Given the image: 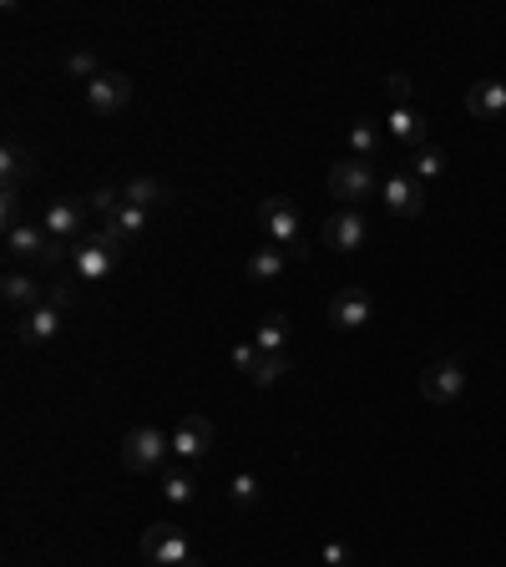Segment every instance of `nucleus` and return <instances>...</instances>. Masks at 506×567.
<instances>
[{"mask_svg":"<svg viewBox=\"0 0 506 567\" xmlns=\"http://www.w3.org/2000/svg\"><path fill=\"white\" fill-rule=\"evenodd\" d=\"M284 264H289V254L269 243V249H259V254L248 259V279H253V284H269V279H279V274H284Z\"/></svg>","mask_w":506,"mask_h":567,"instance_id":"nucleus-21","label":"nucleus"},{"mask_svg":"<svg viewBox=\"0 0 506 567\" xmlns=\"http://www.w3.org/2000/svg\"><path fill=\"white\" fill-rule=\"evenodd\" d=\"M370 319H375V299L360 284H350V289H340L329 299V324L334 330H365Z\"/></svg>","mask_w":506,"mask_h":567,"instance_id":"nucleus-8","label":"nucleus"},{"mask_svg":"<svg viewBox=\"0 0 506 567\" xmlns=\"http://www.w3.org/2000/svg\"><path fill=\"white\" fill-rule=\"evenodd\" d=\"M329 193L340 203H365L375 193V162H360V157L334 162V168H329Z\"/></svg>","mask_w":506,"mask_h":567,"instance_id":"nucleus-6","label":"nucleus"},{"mask_svg":"<svg viewBox=\"0 0 506 567\" xmlns=\"http://www.w3.org/2000/svg\"><path fill=\"white\" fill-rule=\"evenodd\" d=\"M127 102H132L127 71H102L97 81H87V107H92L97 117H112V112H122Z\"/></svg>","mask_w":506,"mask_h":567,"instance_id":"nucleus-9","label":"nucleus"},{"mask_svg":"<svg viewBox=\"0 0 506 567\" xmlns=\"http://www.w3.org/2000/svg\"><path fill=\"white\" fill-rule=\"evenodd\" d=\"M183 567H208V562H203V557H188V562H183Z\"/></svg>","mask_w":506,"mask_h":567,"instance_id":"nucleus-35","label":"nucleus"},{"mask_svg":"<svg viewBox=\"0 0 506 567\" xmlns=\"http://www.w3.org/2000/svg\"><path fill=\"white\" fill-rule=\"evenodd\" d=\"M385 92H390V107H410V92H415V87H410L405 71H390V76H385Z\"/></svg>","mask_w":506,"mask_h":567,"instance_id":"nucleus-29","label":"nucleus"},{"mask_svg":"<svg viewBox=\"0 0 506 567\" xmlns=\"http://www.w3.org/2000/svg\"><path fill=\"white\" fill-rule=\"evenodd\" d=\"M259 228L274 238V249H279V243H284V249L294 254V259H304L309 249H304V218H299V208L289 203V198H264L259 203Z\"/></svg>","mask_w":506,"mask_h":567,"instance_id":"nucleus-1","label":"nucleus"},{"mask_svg":"<svg viewBox=\"0 0 506 567\" xmlns=\"http://www.w3.org/2000/svg\"><path fill=\"white\" fill-rule=\"evenodd\" d=\"M81 223H87V213H81V203H71V198H56V203H46V233L56 238V243H81Z\"/></svg>","mask_w":506,"mask_h":567,"instance_id":"nucleus-13","label":"nucleus"},{"mask_svg":"<svg viewBox=\"0 0 506 567\" xmlns=\"http://www.w3.org/2000/svg\"><path fill=\"white\" fill-rule=\"evenodd\" d=\"M284 375H289V355H264L259 370H253L248 380H253V385H274V380H284Z\"/></svg>","mask_w":506,"mask_h":567,"instance_id":"nucleus-28","label":"nucleus"},{"mask_svg":"<svg viewBox=\"0 0 506 567\" xmlns=\"http://www.w3.org/2000/svg\"><path fill=\"white\" fill-rule=\"evenodd\" d=\"M350 152H355L360 162H370V157L380 152V127H375L370 117H355V127H350Z\"/></svg>","mask_w":506,"mask_h":567,"instance_id":"nucleus-23","label":"nucleus"},{"mask_svg":"<svg viewBox=\"0 0 506 567\" xmlns=\"http://www.w3.org/2000/svg\"><path fill=\"white\" fill-rule=\"evenodd\" d=\"M259 492H264V486H259V476H253V471H238L228 481V502L233 507H259Z\"/></svg>","mask_w":506,"mask_h":567,"instance_id":"nucleus-26","label":"nucleus"},{"mask_svg":"<svg viewBox=\"0 0 506 567\" xmlns=\"http://www.w3.org/2000/svg\"><path fill=\"white\" fill-rule=\"evenodd\" d=\"M324 243H329L334 254H355L360 243H365V218H360V208L329 213V218H324Z\"/></svg>","mask_w":506,"mask_h":567,"instance_id":"nucleus-11","label":"nucleus"},{"mask_svg":"<svg viewBox=\"0 0 506 567\" xmlns=\"http://www.w3.org/2000/svg\"><path fill=\"white\" fill-rule=\"evenodd\" d=\"M420 400H431V405H451V400H461L466 395V365L456 360V355H446V360H431V365H420Z\"/></svg>","mask_w":506,"mask_h":567,"instance_id":"nucleus-2","label":"nucleus"},{"mask_svg":"<svg viewBox=\"0 0 506 567\" xmlns=\"http://www.w3.org/2000/svg\"><path fill=\"white\" fill-rule=\"evenodd\" d=\"M162 497L173 502V507H193L198 486H193V476L183 471V461H178V471H167V476H162Z\"/></svg>","mask_w":506,"mask_h":567,"instance_id":"nucleus-22","label":"nucleus"},{"mask_svg":"<svg viewBox=\"0 0 506 567\" xmlns=\"http://www.w3.org/2000/svg\"><path fill=\"white\" fill-rule=\"evenodd\" d=\"M466 112L471 117H501L506 112V81H476L466 92Z\"/></svg>","mask_w":506,"mask_h":567,"instance_id":"nucleus-17","label":"nucleus"},{"mask_svg":"<svg viewBox=\"0 0 506 567\" xmlns=\"http://www.w3.org/2000/svg\"><path fill=\"white\" fill-rule=\"evenodd\" d=\"M0 218H6V233L21 228V188H6V203H0Z\"/></svg>","mask_w":506,"mask_h":567,"instance_id":"nucleus-33","label":"nucleus"},{"mask_svg":"<svg viewBox=\"0 0 506 567\" xmlns=\"http://www.w3.org/2000/svg\"><path fill=\"white\" fill-rule=\"evenodd\" d=\"M122 198H127L132 208H147V213H152V208H157V203L167 198V188H162L157 178H132V183L122 188Z\"/></svg>","mask_w":506,"mask_h":567,"instance_id":"nucleus-24","label":"nucleus"},{"mask_svg":"<svg viewBox=\"0 0 506 567\" xmlns=\"http://www.w3.org/2000/svg\"><path fill=\"white\" fill-rule=\"evenodd\" d=\"M410 173H415L420 183L441 178V173H446V152H441V147H420V152L410 157Z\"/></svg>","mask_w":506,"mask_h":567,"instance_id":"nucleus-25","label":"nucleus"},{"mask_svg":"<svg viewBox=\"0 0 506 567\" xmlns=\"http://www.w3.org/2000/svg\"><path fill=\"white\" fill-rule=\"evenodd\" d=\"M319 562H324V567H355V552H350L345 542H324Z\"/></svg>","mask_w":506,"mask_h":567,"instance_id":"nucleus-32","label":"nucleus"},{"mask_svg":"<svg viewBox=\"0 0 506 567\" xmlns=\"http://www.w3.org/2000/svg\"><path fill=\"white\" fill-rule=\"evenodd\" d=\"M66 71H71V76L81 81V87H87V81H97V76H102V66H97V56H92V51H71V56H66Z\"/></svg>","mask_w":506,"mask_h":567,"instance_id":"nucleus-27","label":"nucleus"},{"mask_svg":"<svg viewBox=\"0 0 506 567\" xmlns=\"http://www.w3.org/2000/svg\"><path fill=\"white\" fill-rule=\"evenodd\" d=\"M213 451V421L208 416H183V426L173 431V461L193 466Z\"/></svg>","mask_w":506,"mask_h":567,"instance_id":"nucleus-10","label":"nucleus"},{"mask_svg":"<svg viewBox=\"0 0 506 567\" xmlns=\"http://www.w3.org/2000/svg\"><path fill=\"white\" fill-rule=\"evenodd\" d=\"M0 178H6V188H26L36 178V157L21 142H6V152H0Z\"/></svg>","mask_w":506,"mask_h":567,"instance_id":"nucleus-15","label":"nucleus"},{"mask_svg":"<svg viewBox=\"0 0 506 567\" xmlns=\"http://www.w3.org/2000/svg\"><path fill=\"white\" fill-rule=\"evenodd\" d=\"M385 132L395 137V142H405V147H426V117H420L415 107H390V117H385Z\"/></svg>","mask_w":506,"mask_h":567,"instance_id":"nucleus-14","label":"nucleus"},{"mask_svg":"<svg viewBox=\"0 0 506 567\" xmlns=\"http://www.w3.org/2000/svg\"><path fill=\"white\" fill-rule=\"evenodd\" d=\"M122 203H127V198H122V188H97V193H92V208H97L102 218H112Z\"/></svg>","mask_w":506,"mask_h":567,"instance_id":"nucleus-31","label":"nucleus"},{"mask_svg":"<svg viewBox=\"0 0 506 567\" xmlns=\"http://www.w3.org/2000/svg\"><path fill=\"white\" fill-rule=\"evenodd\" d=\"M380 198H385V208L400 213V218H420V213H426V183H420L415 173H390V178L380 183Z\"/></svg>","mask_w":506,"mask_h":567,"instance_id":"nucleus-7","label":"nucleus"},{"mask_svg":"<svg viewBox=\"0 0 506 567\" xmlns=\"http://www.w3.org/2000/svg\"><path fill=\"white\" fill-rule=\"evenodd\" d=\"M167 456H173V436H162L157 426H137L122 436V466L127 471H157Z\"/></svg>","mask_w":506,"mask_h":567,"instance_id":"nucleus-3","label":"nucleus"},{"mask_svg":"<svg viewBox=\"0 0 506 567\" xmlns=\"http://www.w3.org/2000/svg\"><path fill=\"white\" fill-rule=\"evenodd\" d=\"M0 294H6V304H11V309H26V314L46 304L41 284H36L31 274H21V269H11V274H6V284H0Z\"/></svg>","mask_w":506,"mask_h":567,"instance_id":"nucleus-16","label":"nucleus"},{"mask_svg":"<svg viewBox=\"0 0 506 567\" xmlns=\"http://www.w3.org/2000/svg\"><path fill=\"white\" fill-rule=\"evenodd\" d=\"M117 249H122V243H112L102 228H97V233H87V238H81L76 249H71V274H76V279H87V284L107 279V274H112V264H117Z\"/></svg>","mask_w":506,"mask_h":567,"instance_id":"nucleus-4","label":"nucleus"},{"mask_svg":"<svg viewBox=\"0 0 506 567\" xmlns=\"http://www.w3.org/2000/svg\"><path fill=\"white\" fill-rule=\"evenodd\" d=\"M61 324H66V314H61L56 304H41V309H31V314L16 324V340H21V345H51V340L61 335Z\"/></svg>","mask_w":506,"mask_h":567,"instance_id":"nucleus-12","label":"nucleus"},{"mask_svg":"<svg viewBox=\"0 0 506 567\" xmlns=\"http://www.w3.org/2000/svg\"><path fill=\"white\" fill-rule=\"evenodd\" d=\"M142 557L147 562H162V567H183L188 557H193V547H188V532L178 527V522H152L147 532H142Z\"/></svg>","mask_w":506,"mask_h":567,"instance_id":"nucleus-5","label":"nucleus"},{"mask_svg":"<svg viewBox=\"0 0 506 567\" xmlns=\"http://www.w3.org/2000/svg\"><path fill=\"white\" fill-rule=\"evenodd\" d=\"M253 345H259L264 355H284V345H289V319H284V314H264L259 330H253Z\"/></svg>","mask_w":506,"mask_h":567,"instance_id":"nucleus-20","label":"nucleus"},{"mask_svg":"<svg viewBox=\"0 0 506 567\" xmlns=\"http://www.w3.org/2000/svg\"><path fill=\"white\" fill-rule=\"evenodd\" d=\"M142 223H147V208H132V203H122L107 223H102V233L112 238V243H127V238H137L142 233Z\"/></svg>","mask_w":506,"mask_h":567,"instance_id":"nucleus-19","label":"nucleus"},{"mask_svg":"<svg viewBox=\"0 0 506 567\" xmlns=\"http://www.w3.org/2000/svg\"><path fill=\"white\" fill-rule=\"evenodd\" d=\"M46 304H56L61 314H71V284H56V289L46 294Z\"/></svg>","mask_w":506,"mask_h":567,"instance_id":"nucleus-34","label":"nucleus"},{"mask_svg":"<svg viewBox=\"0 0 506 567\" xmlns=\"http://www.w3.org/2000/svg\"><path fill=\"white\" fill-rule=\"evenodd\" d=\"M46 243H51V233H46V228H36V223H21V228H11V233H6L11 259H41V254H46Z\"/></svg>","mask_w":506,"mask_h":567,"instance_id":"nucleus-18","label":"nucleus"},{"mask_svg":"<svg viewBox=\"0 0 506 567\" xmlns=\"http://www.w3.org/2000/svg\"><path fill=\"white\" fill-rule=\"evenodd\" d=\"M259 360H264V350L253 345V340H243V345H233V370H243V375H253L259 370Z\"/></svg>","mask_w":506,"mask_h":567,"instance_id":"nucleus-30","label":"nucleus"}]
</instances>
